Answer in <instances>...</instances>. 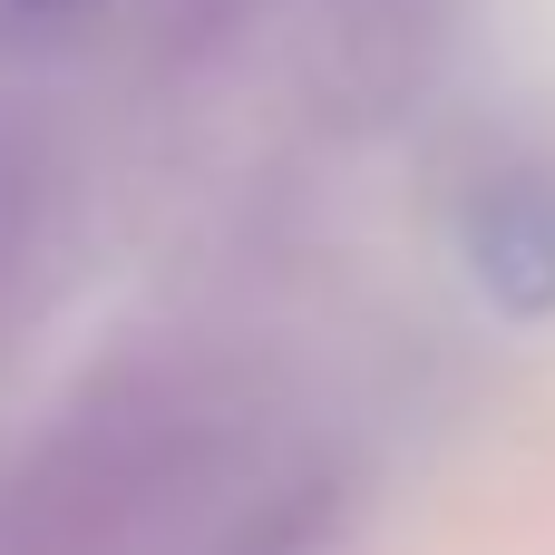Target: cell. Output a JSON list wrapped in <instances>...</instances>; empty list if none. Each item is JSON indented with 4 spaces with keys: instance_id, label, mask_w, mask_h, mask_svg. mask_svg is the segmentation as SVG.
Masks as SVG:
<instances>
[{
    "instance_id": "cell-1",
    "label": "cell",
    "mask_w": 555,
    "mask_h": 555,
    "mask_svg": "<svg viewBox=\"0 0 555 555\" xmlns=\"http://www.w3.org/2000/svg\"><path fill=\"white\" fill-rule=\"evenodd\" d=\"M468 263L478 293L517 322L555 312V176H498L468 205Z\"/></svg>"
},
{
    "instance_id": "cell-2",
    "label": "cell",
    "mask_w": 555,
    "mask_h": 555,
    "mask_svg": "<svg viewBox=\"0 0 555 555\" xmlns=\"http://www.w3.org/2000/svg\"><path fill=\"white\" fill-rule=\"evenodd\" d=\"M29 10H59V0H29Z\"/></svg>"
}]
</instances>
